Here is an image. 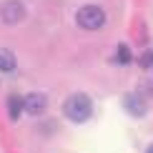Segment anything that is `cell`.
Listing matches in <instances>:
<instances>
[{
  "instance_id": "1",
  "label": "cell",
  "mask_w": 153,
  "mask_h": 153,
  "mask_svg": "<svg viewBox=\"0 0 153 153\" xmlns=\"http://www.w3.org/2000/svg\"><path fill=\"white\" fill-rule=\"evenodd\" d=\"M63 111H65V116L71 118V120L83 123V120H88V118H91V113H93V100L88 98L85 93H73L71 98L65 100Z\"/></svg>"
},
{
  "instance_id": "2",
  "label": "cell",
  "mask_w": 153,
  "mask_h": 153,
  "mask_svg": "<svg viewBox=\"0 0 153 153\" xmlns=\"http://www.w3.org/2000/svg\"><path fill=\"white\" fill-rule=\"evenodd\" d=\"M75 20L83 30H100L105 23V13L98 8V5H83L75 15Z\"/></svg>"
},
{
  "instance_id": "3",
  "label": "cell",
  "mask_w": 153,
  "mask_h": 153,
  "mask_svg": "<svg viewBox=\"0 0 153 153\" xmlns=\"http://www.w3.org/2000/svg\"><path fill=\"white\" fill-rule=\"evenodd\" d=\"M0 18H3L8 25L20 23L23 18H25V8H23V3H20V0H5V3L0 5Z\"/></svg>"
},
{
  "instance_id": "4",
  "label": "cell",
  "mask_w": 153,
  "mask_h": 153,
  "mask_svg": "<svg viewBox=\"0 0 153 153\" xmlns=\"http://www.w3.org/2000/svg\"><path fill=\"white\" fill-rule=\"evenodd\" d=\"M123 105H126V111H128L131 116H136V118H141L143 113H146V103H143V98H141L138 93L123 95Z\"/></svg>"
},
{
  "instance_id": "5",
  "label": "cell",
  "mask_w": 153,
  "mask_h": 153,
  "mask_svg": "<svg viewBox=\"0 0 153 153\" xmlns=\"http://www.w3.org/2000/svg\"><path fill=\"white\" fill-rule=\"evenodd\" d=\"M48 105V98L43 93H30L28 98H25V111L30 113V116H40L43 111H45Z\"/></svg>"
},
{
  "instance_id": "6",
  "label": "cell",
  "mask_w": 153,
  "mask_h": 153,
  "mask_svg": "<svg viewBox=\"0 0 153 153\" xmlns=\"http://www.w3.org/2000/svg\"><path fill=\"white\" fill-rule=\"evenodd\" d=\"M0 71L3 73L15 71V55H13L8 48H0Z\"/></svg>"
},
{
  "instance_id": "7",
  "label": "cell",
  "mask_w": 153,
  "mask_h": 153,
  "mask_svg": "<svg viewBox=\"0 0 153 153\" xmlns=\"http://www.w3.org/2000/svg\"><path fill=\"white\" fill-rule=\"evenodd\" d=\"M20 111H25V98H20V95H10V98H8V113H10V118H18Z\"/></svg>"
},
{
  "instance_id": "8",
  "label": "cell",
  "mask_w": 153,
  "mask_h": 153,
  "mask_svg": "<svg viewBox=\"0 0 153 153\" xmlns=\"http://www.w3.org/2000/svg\"><path fill=\"white\" fill-rule=\"evenodd\" d=\"M131 58H133V55H131V48L120 43V45H118V53H116V63H118V65H128Z\"/></svg>"
},
{
  "instance_id": "9",
  "label": "cell",
  "mask_w": 153,
  "mask_h": 153,
  "mask_svg": "<svg viewBox=\"0 0 153 153\" xmlns=\"http://www.w3.org/2000/svg\"><path fill=\"white\" fill-rule=\"evenodd\" d=\"M146 153H153V146H151V148H148V151H146Z\"/></svg>"
}]
</instances>
